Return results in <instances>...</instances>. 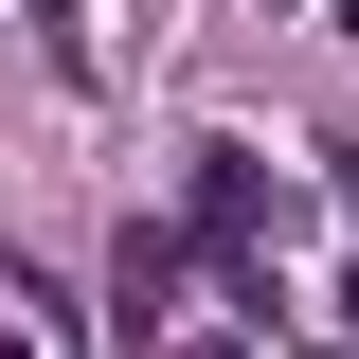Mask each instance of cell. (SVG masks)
Here are the masks:
<instances>
[{"label":"cell","instance_id":"1","mask_svg":"<svg viewBox=\"0 0 359 359\" xmlns=\"http://www.w3.org/2000/svg\"><path fill=\"white\" fill-rule=\"evenodd\" d=\"M180 233H198V252H252V233H269V162H252V144H198V198H180Z\"/></svg>","mask_w":359,"mask_h":359},{"label":"cell","instance_id":"5","mask_svg":"<svg viewBox=\"0 0 359 359\" xmlns=\"http://www.w3.org/2000/svg\"><path fill=\"white\" fill-rule=\"evenodd\" d=\"M323 18H341V36H359V0H323Z\"/></svg>","mask_w":359,"mask_h":359},{"label":"cell","instance_id":"2","mask_svg":"<svg viewBox=\"0 0 359 359\" xmlns=\"http://www.w3.org/2000/svg\"><path fill=\"white\" fill-rule=\"evenodd\" d=\"M36 18H54V54H90V0H36Z\"/></svg>","mask_w":359,"mask_h":359},{"label":"cell","instance_id":"4","mask_svg":"<svg viewBox=\"0 0 359 359\" xmlns=\"http://www.w3.org/2000/svg\"><path fill=\"white\" fill-rule=\"evenodd\" d=\"M341 341H359V269H341Z\"/></svg>","mask_w":359,"mask_h":359},{"label":"cell","instance_id":"3","mask_svg":"<svg viewBox=\"0 0 359 359\" xmlns=\"http://www.w3.org/2000/svg\"><path fill=\"white\" fill-rule=\"evenodd\" d=\"M180 359H252V341H233V323H198V341H180Z\"/></svg>","mask_w":359,"mask_h":359},{"label":"cell","instance_id":"7","mask_svg":"<svg viewBox=\"0 0 359 359\" xmlns=\"http://www.w3.org/2000/svg\"><path fill=\"white\" fill-rule=\"evenodd\" d=\"M0 359H54V341H0Z\"/></svg>","mask_w":359,"mask_h":359},{"label":"cell","instance_id":"6","mask_svg":"<svg viewBox=\"0 0 359 359\" xmlns=\"http://www.w3.org/2000/svg\"><path fill=\"white\" fill-rule=\"evenodd\" d=\"M341 216H359V162H341Z\"/></svg>","mask_w":359,"mask_h":359}]
</instances>
